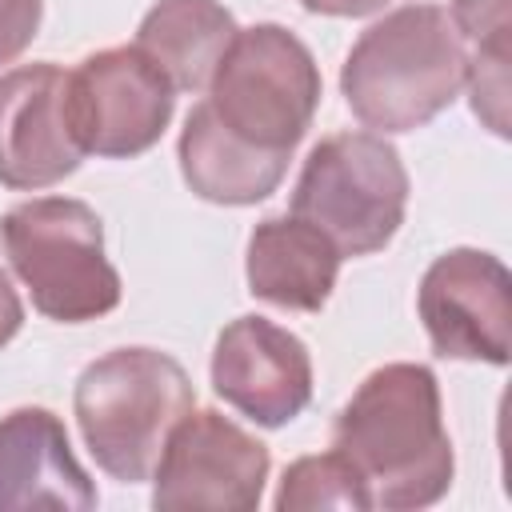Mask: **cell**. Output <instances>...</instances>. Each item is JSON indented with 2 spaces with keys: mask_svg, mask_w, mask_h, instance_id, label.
<instances>
[{
  "mask_svg": "<svg viewBox=\"0 0 512 512\" xmlns=\"http://www.w3.org/2000/svg\"><path fill=\"white\" fill-rule=\"evenodd\" d=\"M416 316L444 360L508 364L512 352V276L484 248H448L416 288Z\"/></svg>",
  "mask_w": 512,
  "mask_h": 512,
  "instance_id": "9",
  "label": "cell"
},
{
  "mask_svg": "<svg viewBox=\"0 0 512 512\" xmlns=\"http://www.w3.org/2000/svg\"><path fill=\"white\" fill-rule=\"evenodd\" d=\"M276 512H312V508H344V512H364L372 508V496L360 480V472L336 452H316L300 456L284 468L280 488H276Z\"/></svg>",
  "mask_w": 512,
  "mask_h": 512,
  "instance_id": "17",
  "label": "cell"
},
{
  "mask_svg": "<svg viewBox=\"0 0 512 512\" xmlns=\"http://www.w3.org/2000/svg\"><path fill=\"white\" fill-rule=\"evenodd\" d=\"M20 324H24V304H20L16 288H12V280L0 272V348H8L16 340Z\"/></svg>",
  "mask_w": 512,
  "mask_h": 512,
  "instance_id": "20",
  "label": "cell"
},
{
  "mask_svg": "<svg viewBox=\"0 0 512 512\" xmlns=\"http://www.w3.org/2000/svg\"><path fill=\"white\" fill-rule=\"evenodd\" d=\"M212 392L260 428H284L312 400L308 344L268 316H236L212 348Z\"/></svg>",
  "mask_w": 512,
  "mask_h": 512,
  "instance_id": "10",
  "label": "cell"
},
{
  "mask_svg": "<svg viewBox=\"0 0 512 512\" xmlns=\"http://www.w3.org/2000/svg\"><path fill=\"white\" fill-rule=\"evenodd\" d=\"M324 80L308 44L284 24L240 28L220 56L204 104L244 144L292 156L320 108Z\"/></svg>",
  "mask_w": 512,
  "mask_h": 512,
  "instance_id": "5",
  "label": "cell"
},
{
  "mask_svg": "<svg viewBox=\"0 0 512 512\" xmlns=\"http://www.w3.org/2000/svg\"><path fill=\"white\" fill-rule=\"evenodd\" d=\"M268 448L216 408H192L168 432L152 468V508L252 512L264 500Z\"/></svg>",
  "mask_w": 512,
  "mask_h": 512,
  "instance_id": "8",
  "label": "cell"
},
{
  "mask_svg": "<svg viewBox=\"0 0 512 512\" xmlns=\"http://www.w3.org/2000/svg\"><path fill=\"white\" fill-rule=\"evenodd\" d=\"M0 252L32 308L56 324H88L120 304V272L104 252V220L76 196H36L0 216Z\"/></svg>",
  "mask_w": 512,
  "mask_h": 512,
  "instance_id": "4",
  "label": "cell"
},
{
  "mask_svg": "<svg viewBox=\"0 0 512 512\" xmlns=\"http://www.w3.org/2000/svg\"><path fill=\"white\" fill-rule=\"evenodd\" d=\"M192 408L196 388L184 364L160 348H112L84 364L72 388L80 440L120 484L152 480L168 432Z\"/></svg>",
  "mask_w": 512,
  "mask_h": 512,
  "instance_id": "3",
  "label": "cell"
},
{
  "mask_svg": "<svg viewBox=\"0 0 512 512\" xmlns=\"http://www.w3.org/2000/svg\"><path fill=\"white\" fill-rule=\"evenodd\" d=\"M68 72L52 60L0 76V184L40 192L72 176L84 160L68 128Z\"/></svg>",
  "mask_w": 512,
  "mask_h": 512,
  "instance_id": "11",
  "label": "cell"
},
{
  "mask_svg": "<svg viewBox=\"0 0 512 512\" xmlns=\"http://www.w3.org/2000/svg\"><path fill=\"white\" fill-rule=\"evenodd\" d=\"M236 32V16L220 0H156L136 28V48L176 92H204Z\"/></svg>",
  "mask_w": 512,
  "mask_h": 512,
  "instance_id": "15",
  "label": "cell"
},
{
  "mask_svg": "<svg viewBox=\"0 0 512 512\" xmlns=\"http://www.w3.org/2000/svg\"><path fill=\"white\" fill-rule=\"evenodd\" d=\"M176 160H180V176L184 184L208 200V204H224V208H248L268 200L292 156L280 152H260L244 140H236L216 116L212 108L200 100L184 128H180V144H176Z\"/></svg>",
  "mask_w": 512,
  "mask_h": 512,
  "instance_id": "14",
  "label": "cell"
},
{
  "mask_svg": "<svg viewBox=\"0 0 512 512\" xmlns=\"http://www.w3.org/2000/svg\"><path fill=\"white\" fill-rule=\"evenodd\" d=\"M68 128L84 156L132 160L160 144L176 112L172 80L136 48H100L68 72Z\"/></svg>",
  "mask_w": 512,
  "mask_h": 512,
  "instance_id": "7",
  "label": "cell"
},
{
  "mask_svg": "<svg viewBox=\"0 0 512 512\" xmlns=\"http://www.w3.org/2000/svg\"><path fill=\"white\" fill-rule=\"evenodd\" d=\"M408 208V168L380 132H332L304 156L288 212L316 224L340 256H376Z\"/></svg>",
  "mask_w": 512,
  "mask_h": 512,
  "instance_id": "6",
  "label": "cell"
},
{
  "mask_svg": "<svg viewBox=\"0 0 512 512\" xmlns=\"http://www.w3.org/2000/svg\"><path fill=\"white\" fill-rule=\"evenodd\" d=\"M44 20V0H0V68L24 56Z\"/></svg>",
  "mask_w": 512,
  "mask_h": 512,
  "instance_id": "18",
  "label": "cell"
},
{
  "mask_svg": "<svg viewBox=\"0 0 512 512\" xmlns=\"http://www.w3.org/2000/svg\"><path fill=\"white\" fill-rule=\"evenodd\" d=\"M452 24L468 52L472 112L496 136H508V32L512 0H452Z\"/></svg>",
  "mask_w": 512,
  "mask_h": 512,
  "instance_id": "16",
  "label": "cell"
},
{
  "mask_svg": "<svg viewBox=\"0 0 512 512\" xmlns=\"http://www.w3.org/2000/svg\"><path fill=\"white\" fill-rule=\"evenodd\" d=\"M340 248L308 220L264 216L244 252L248 292L284 312H320L340 276Z\"/></svg>",
  "mask_w": 512,
  "mask_h": 512,
  "instance_id": "13",
  "label": "cell"
},
{
  "mask_svg": "<svg viewBox=\"0 0 512 512\" xmlns=\"http://www.w3.org/2000/svg\"><path fill=\"white\" fill-rule=\"evenodd\" d=\"M96 500V484L76 460L56 412L28 404L0 416V512H88Z\"/></svg>",
  "mask_w": 512,
  "mask_h": 512,
  "instance_id": "12",
  "label": "cell"
},
{
  "mask_svg": "<svg viewBox=\"0 0 512 512\" xmlns=\"http://www.w3.org/2000/svg\"><path fill=\"white\" fill-rule=\"evenodd\" d=\"M304 12L312 16H336V20H360V16H372L380 12L388 0H296Z\"/></svg>",
  "mask_w": 512,
  "mask_h": 512,
  "instance_id": "19",
  "label": "cell"
},
{
  "mask_svg": "<svg viewBox=\"0 0 512 512\" xmlns=\"http://www.w3.org/2000/svg\"><path fill=\"white\" fill-rule=\"evenodd\" d=\"M468 52L440 4H404L368 24L344 56L340 92L352 116L380 132H416L460 96Z\"/></svg>",
  "mask_w": 512,
  "mask_h": 512,
  "instance_id": "2",
  "label": "cell"
},
{
  "mask_svg": "<svg viewBox=\"0 0 512 512\" xmlns=\"http://www.w3.org/2000/svg\"><path fill=\"white\" fill-rule=\"evenodd\" d=\"M332 448L360 472L372 508L412 512L444 500L456 452L436 372L412 360L368 372L332 420Z\"/></svg>",
  "mask_w": 512,
  "mask_h": 512,
  "instance_id": "1",
  "label": "cell"
}]
</instances>
